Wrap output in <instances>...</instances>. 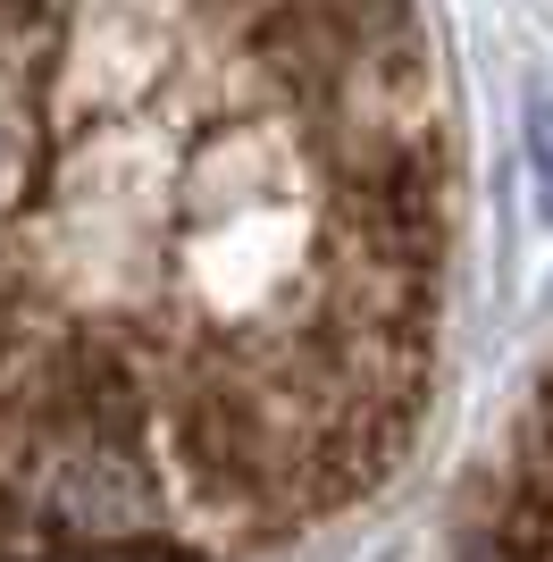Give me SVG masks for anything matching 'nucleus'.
<instances>
[{"label":"nucleus","mask_w":553,"mask_h":562,"mask_svg":"<svg viewBox=\"0 0 553 562\" xmlns=\"http://www.w3.org/2000/svg\"><path fill=\"white\" fill-rule=\"evenodd\" d=\"M444 227L411 0H0V562H193L369 495Z\"/></svg>","instance_id":"obj_1"},{"label":"nucleus","mask_w":553,"mask_h":562,"mask_svg":"<svg viewBox=\"0 0 553 562\" xmlns=\"http://www.w3.org/2000/svg\"><path fill=\"white\" fill-rule=\"evenodd\" d=\"M478 562H545V453H537V428H529V453H520V504H511V546L495 538V554Z\"/></svg>","instance_id":"obj_2"}]
</instances>
